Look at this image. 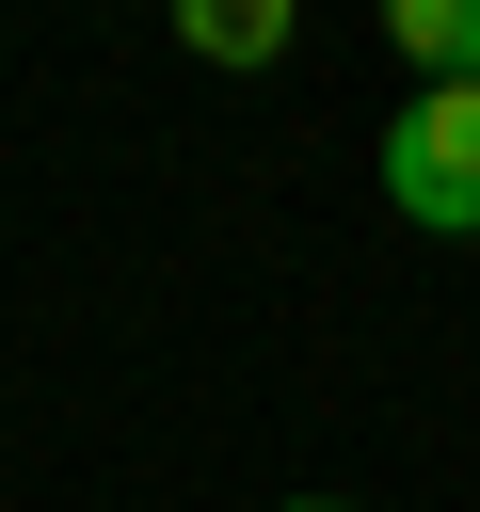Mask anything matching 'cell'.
<instances>
[{
    "label": "cell",
    "instance_id": "6da1fadb",
    "mask_svg": "<svg viewBox=\"0 0 480 512\" xmlns=\"http://www.w3.org/2000/svg\"><path fill=\"white\" fill-rule=\"evenodd\" d=\"M384 208L432 240H480V80H416L384 112Z\"/></svg>",
    "mask_w": 480,
    "mask_h": 512
},
{
    "label": "cell",
    "instance_id": "3957f363",
    "mask_svg": "<svg viewBox=\"0 0 480 512\" xmlns=\"http://www.w3.org/2000/svg\"><path fill=\"white\" fill-rule=\"evenodd\" d=\"M384 32L416 80H480V0H384Z\"/></svg>",
    "mask_w": 480,
    "mask_h": 512
},
{
    "label": "cell",
    "instance_id": "7a4b0ae2",
    "mask_svg": "<svg viewBox=\"0 0 480 512\" xmlns=\"http://www.w3.org/2000/svg\"><path fill=\"white\" fill-rule=\"evenodd\" d=\"M176 48H192V64H288L304 16H288V0H176Z\"/></svg>",
    "mask_w": 480,
    "mask_h": 512
},
{
    "label": "cell",
    "instance_id": "277c9868",
    "mask_svg": "<svg viewBox=\"0 0 480 512\" xmlns=\"http://www.w3.org/2000/svg\"><path fill=\"white\" fill-rule=\"evenodd\" d=\"M272 512H352V496H272Z\"/></svg>",
    "mask_w": 480,
    "mask_h": 512
}]
</instances>
